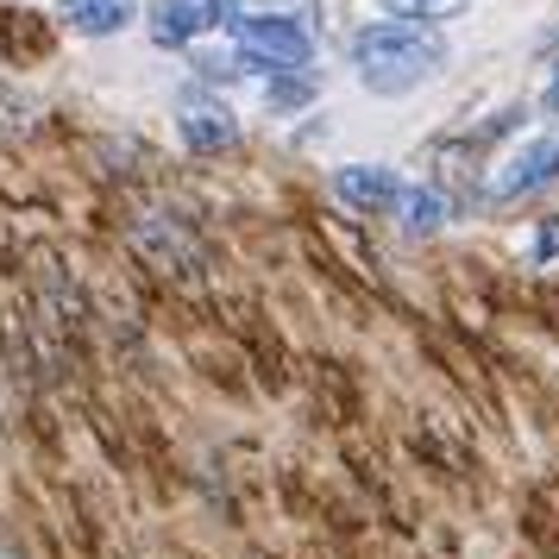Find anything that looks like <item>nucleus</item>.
Returning <instances> with one entry per match:
<instances>
[{
	"label": "nucleus",
	"instance_id": "nucleus-1",
	"mask_svg": "<svg viewBox=\"0 0 559 559\" xmlns=\"http://www.w3.org/2000/svg\"><path fill=\"white\" fill-rule=\"evenodd\" d=\"M346 63L353 76L371 88V95H408L447 70V38L428 26H403V20H378L365 26L346 45Z\"/></svg>",
	"mask_w": 559,
	"mask_h": 559
},
{
	"label": "nucleus",
	"instance_id": "nucleus-2",
	"mask_svg": "<svg viewBox=\"0 0 559 559\" xmlns=\"http://www.w3.org/2000/svg\"><path fill=\"white\" fill-rule=\"evenodd\" d=\"M233 45L246 57V70H271V76H296L314 63V38L296 13H239Z\"/></svg>",
	"mask_w": 559,
	"mask_h": 559
},
{
	"label": "nucleus",
	"instance_id": "nucleus-3",
	"mask_svg": "<svg viewBox=\"0 0 559 559\" xmlns=\"http://www.w3.org/2000/svg\"><path fill=\"white\" fill-rule=\"evenodd\" d=\"M214 26H239V0H157L152 7V45L182 51Z\"/></svg>",
	"mask_w": 559,
	"mask_h": 559
},
{
	"label": "nucleus",
	"instance_id": "nucleus-4",
	"mask_svg": "<svg viewBox=\"0 0 559 559\" xmlns=\"http://www.w3.org/2000/svg\"><path fill=\"white\" fill-rule=\"evenodd\" d=\"M177 132H182V145L202 152V157L239 145V120H233V107L214 102V95H195V88L177 102Z\"/></svg>",
	"mask_w": 559,
	"mask_h": 559
},
{
	"label": "nucleus",
	"instance_id": "nucleus-5",
	"mask_svg": "<svg viewBox=\"0 0 559 559\" xmlns=\"http://www.w3.org/2000/svg\"><path fill=\"white\" fill-rule=\"evenodd\" d=\"M333 195L346 207H358V214H390V207L408 202L403 177H396L390 164H340V170H333Z\"/></svg>",
	"mask_w": 559,
	"mask_h": 559
},
{
	"label": "nucleus",
	"instance_id": "nucleus-6",
	"mask_svg": "<svg viewBox=\"0 0 559 559\" xmlns=\"http://www.w3.org/2000/svg\"><path fill=\"white\" fill-rule=\"evenodd\" d=\"M554 177H559V139H534V145H522V152L490 177V202L497 207L522 202V195H534V189H547Z\"/></svg>",
	"mask_w": 559,
	"mask_h": 559
},
{
	"label": "nucleus",
	"instance_id": "nucleus-7",
	"mask_svg": "<svg viewBox=\"0 0 559 559\" xmlns=\"http://www.w3.org/2000/svg\"><path fill=\"white\" fill-rule=\"evenodd\" d=\"M132 13H139V0H63V20L82 38H107V32L127 26Z\"/></svg>",
	"mask_w": 559,
	"mask_h": 559
},
{
	"label": "nucleus",
	"instance_id": "nucleus-8",
	"mask_svg": "<svg viewBox=\"0 0 559 559\" xmlns=\"http://www.w3.org/2000/svg\"><path fill=\"white\" fill-rule=\"evenodd\" d=\"M383 13H390V20H403V26H447V20H459V13H465V7H472V0H378Z\"/></svg>",
	"mask_w": 559,
	"mask_h": 559
},
{
	"label": "nucleus",
	"instance_id": "nucleus-9",
	"mask_svg": "<svg viewBox=\"0 0 559 559\" xmlns=\"http://www.w3.org/2000/svg\"><path fill=\"white\" fill-rule=\"evenodd\" d=\"M440 221H447V195H440V189H408V202H403V233L428 239V233H440Z\"/></svg>",
	"mask_w": 559,
	"mask_h": 559
},
{
	"label": "nucleus",
	"instance_id": "nucleus-10",
	"mask_svg": "<svg viewBox=\"0 0 559 559\" xmlns=\"http://www.w3.org/2000/svg\"><path fill=\"white\" fill-rule=\"evenodd\" d=\"M314 102V76L308 70H296V76H271V88H264V107L271 114H296V107Z\"/></svg>",
	"mask_w": 559,
	"mask_h": 559
},
{
	"label": "nucleus",
	"instance_id": "nucleus-11",
	"mask_svg": "<svg viewBox=\"0 0 559 559\" xmlns=\"http://www.w3.org/2000/svg\"><path fill=\"white\" fill-rule=\"evenodd\" d=\"M559 252V221L554 227H540V239H534V258H554Z\"/></svg>",
	"mask_w": 559,
	"mask_h": 559
},
{
	"label": "nucleus",
	"instance_id": "nucleus-12",
	"mask_svg": "<svg viewBox=\"0 0 559 559\" xmlns=\"http://www.w3.org/2000/svg\"><path fill=\"white\" fill-rule=\"evenodd\" d=\"M540 107H547V114H559V63H554V82H547V95H540Z\"/></svg>",
	"mask_w": 559,
	"mask_h": 559
},
{
	"label": "nucleus",
	"instance_id": "nucleus-13",
	"mask_svg": "<svg viewBox=\"0 0 559 559\" xmlns=\"http://www.w3.org/2000/svg\"><path fill=\"white\" fill-rule=\"evenodd\" d=\"M0 559H13V554H0Z\"/></svg>",
	"mask_w": 559,
	"mask_h": 559
}]
</instances>
